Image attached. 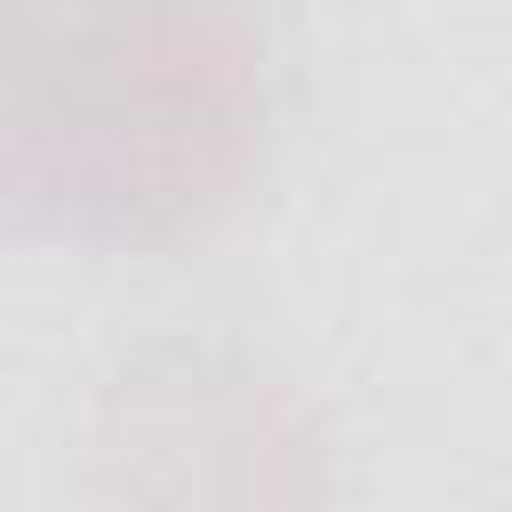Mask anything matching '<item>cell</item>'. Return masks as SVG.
<instances>
[{
	"instance_id": "7a4b0ae2",
	"label": "cell",
	"mask_w": 512,
	"mask_h": 512,
	"mask_svg": "<svg viewBox=\"0 0 512 512\" xmlns=\"http://www.w3.org/2000/svg\"><path fill=\"white\" fill-rule=\"evenodd\" d=\"M104 512H328L320 408L240 344H144L88 416Z\"/></svg>"
},
{
	"instance_id": "6da1fadb",
	"label": "cell",
	"mask_w": 512,
	"mask_h": 512,
	"mask_svg": "<svg viewBox=\"0 0 512 512\" xmlns=\"http://www.w3.org/2000/svg\"><path fill=\"white\" fill-rule=\"evenodd\" d=\"M272 48L240 0H72L8 64L0 184L80 248H176L256 176Z\"/></svg>"
}]
</instances>
